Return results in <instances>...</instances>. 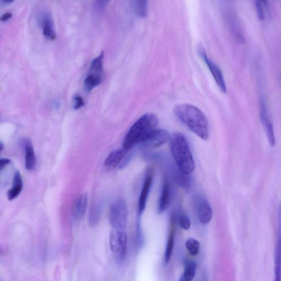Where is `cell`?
Masks as SVG:
<instances>
[{"mask_svg": "<svg viewBox=\"0 0 281 281\" xmlns=\"http://www.w3.org/2000/svg\"><path fill=\"white\" fill-rule=\"evenodd\" d=\"M174 112L193 133L203 140L207 139L209 135L208 122L200 109L189 104H180L175 107Z\"/></svg>", "mask_w": 281, "mask_h": 281, "instance_id": "6da1fadb", "label": "cell"}, {"mask_svg": "<svg viewBox=\"0 0 281 281\" xmlns=\"http://www.w3.org/2000/svg\"><path fill=\"white\" fill-rule=\"evenodd\" d=\"M158 123L156 115L149 113L142 115L130 129L123 141V149L131 150L138 144H141L150 132L155 130Z\"/></svg>", "mask_w": 281, "mask_h": 281, "instance_id": "7a4b0ae2", "label": "cell"}, {"mask_svg": "<svg viewBox=\"0 0 281 281\" xmlns=\"http://www.w3.org/2000/svg\"><path fill=\"white\" fill-rule=\"evenodd\" d=\"M170 149L177 167L187 175H190L195 168L188 145L182 133H172L170 138Z\"/></svg>", "mask_w": 281, "mask_h": 281, "instance_id": "3957f363", "label": "cell"}, {"mask_svg": "<svg viewBox=\"0 0 281 281\" xmlns=\"http://www.w3.org/2000/svg\"><path fill=\"white\" fill-rule=\"evenodd\" d=\"M128 207L123 199L116 201L111 207L110 222L115 230H124L128 221Z\"/></svg>", "mask_w": 281, "mask_h": 281, "instance_id": "277c9868", "label": "cell"}, {"mask_svg": "<svg viewBox=\"0 0 281 281\" xmlns=\"http://www.w3.org/2000/svg\"><path fill=\"white\" fill-rule=\"evenodd\" d=\"M110 248L121 261L126 258L128 249V238L123 230L113 229L111 233L110 239Z\"/></svg>", "mask_w": 281, "mask_h": 281, "instance_id": "5b68a950", "label": "cell"}, {"mask_svg": "<svg viewBox=\"0 0 281 281\" xmlns=\"http://www.w3.org/2000/svg\"><path fill=\"white\" fill-rule=\"evenodd\" d=\"M260 117L261 122L264 127L267 140L271 147L276 145V137L273 125L268 111L267 104L264 99L261 98L260 101Z\"/></svg>", "mask_w": 281, "mask_h": 281, "instance_id": "8992f818", "label": "cell"}, {"mask_svg": "<svg viewBox=\"0 0 281 281\" xmlns=\"http://www.w3.org/2000/svg\"><path fill=\"white\" fill-rule=\"evenodd\" d=\"M169 134L163 129H155L150 132L141 144L142 148L150 149L158 148L170 140Z\"/></svg>", "mask_w": 281, "mask_h": 281, "instance_id": "52a82bcc", "label": "cell"}, {"mask_svg": "<svg viewBox=\"0 0 281 281\" xmlns=\"http://www.w3.org/2000/svg\"><path fill=\"white\" fill-rule=\"evenodd\" d=\"M274 281H281V206L278 213V232L275 248Z\"/></svg>", "mask_w": 281, "mask_h": 281, "instance_id": "ba28073f", "label": "cell"}, {"mask_svg": "<svg viewBox=\"0 0 281 281\" xmlns=\"http://www.w3.org/2000/svg\"><path fill=\"white\" fill-rule=\"evenodd\" d=\"M199 54H200L201 57L204 60L207 67L209 68L211 74H212L220 90H221L223 93H226L227 92L226 83L225 81L221 69L219 68L217 64L213 61H211V60L207 57L205 51L203 48H202V47L199 49Z\"/></svg>", "mask_w": 281, "mask_h": 281, "instance_id": "9c48e42d", "label": "cell"}, {"mask_svg": "<svg viewBox=\"0 0 281 281\" xmlns=\"http://www.w3.org/2000/svg\"><path fill=\"white\" fill-rule=\"evenodd\" d=\"M196 206L199 220L203 224H208L213 217L212 209L208 201L204 198H198Z\"/></svg>", "mask_w": 281, "mask_h": 281, "instance_id": "30bf717a", "label": "cell"}, {"mask_svg": "<svg viewBox=\"0 0 281 281\" xmlns=\"http://www.w3.org/2000/svg\"><path fill=\"white\" fill-rule=\"evenodd\" d=\"M88 196L82 194L75 201L73 206V219L75 222H79L84 217L88 206Z\"/></svg>", "mask_w": 281, "mask_h": 281, "instance_id": "8fae6325", "label": "cell"}, {"mask_svg": "<svg viewBox=\"0 0 281 281\" xmlns=\"http://www.w3.org/2000/svg\"><path fill=\"white\" fill-rule=\"evenodd\" d=\"M152 181L153 176L152 175L149 174L147 175L143 187H142L141 190L139 201H138V217H141L145 209Z\"/></svg>", "mask_w": 281, "mask_h": 281, "instance_id": "7c38bea8", "label": "cell"}, {"mask_svg": "<svg viewBox=\"0 0 281 281\" xmlns=\"http://www.w3.org/2000/svg\"><path fill=\"white\" fill-rule=\"evenodd\" d=\"M25 153V166L26 169L31 171L36 166L37 159L32 142L28 139L23 142Z\"/></svg>", "mask_w": 281, "mask_h": 281, "instance_id": "4fadbf2b", "label": "cell"}, {"mask_svg": "<svg viewBox=\"0 0 281 281\" xmlns=\"http://www.w3.org/2000/svg\"><path fill=\"white\" fill-rule=\"evenodd\" d=\"M128 151L123 148L112 151L105 160V166L109 168H114L120 166Z\"/></svg>", "mask_w": 281, "mask_h": 281, "instance_id": "5bb4252c", "label": "cell"}, {"mask_svg": "<svg viewBox=\"0 0 281 281\" xmlns=\"http://www.w3.org/2000/svg\"><path fill=\"white\" fill-rule=\"evenodd\" d=\"M171 198V190L170 184L166 180L163 186L161 196L158 202V213H162L166 211L170 204Z\"/></svg>", "mask_w": 281, "mask_h": 281, "instance_id": "9a60e30c", "label": "cell"}, {"mask_svg": "<svg viewBox=\"0 0 281 281\" xmlns=\"http://www.w3.org/2000/svg\"><path fill=\"white\" fill-rule=\"evenodd\" d=\"M41 24L44 36L48 39L54 40L56 36L55 32L53 20L49 13H44L41 16Z\"/></svg>", "mask_w": 281, "mask_h": 281, "instance_id": "2e32d148", "label": "cell"}, {"mask_svg": "<svg viewBox=\"0 0 281 281\" xmlns=\"http://www.w3.org/2000/svg\"><path fill=\"white\" fill-rule=\"evenodd\" d=\"M23 187V179L21 178L20 173L17 171L14 175V180H13V185L12 188L8 190L7 192V198L9 201L14 200L18 197Z\"/></svg>", "mask_w": 281, "mask_h": 281, "instance_id": "e0dca14e", "label": "cell"}, {"mask_svg": "<svg viewBox=\"0 0 281 281\" xmlns=\"http://www.w3.org/2000/svg\"><path fill=\"white\" fill-rule=\"evenodd\" d=\"M175 218L173 217L171 218L172 228L170 233L169 237L168 240L166 252L164 253V262L165 265H167L170 262L172 256L173 248L174 245V237H175Z\"/></svg>", "mask_w": 281, "mask_h": 281, "instance_id": "ac0fdd59", "label": "cell"}, {"mask_svg": "<svg viewBox=\"0 0 281 281\" xmlns=\"http://www.w3.org/2000/svg\"><path fill=\"white\" fill-rule=\"evenodd\" d=\"M173 175L176 181L181 187L185 189H189L191 188L192 186V181L190 179L189 175L185 174L181 171L179 169L174 168L172 169Z\"/></svg>", "mask_w": 281, "mask_h": 281, "instance_id": "d6986e66", "label": "cell"}, {"mask_svg": "<svg viewBox=\"0 0 281 281\" xmlns=\"http://www.w3.org/2000/svg\"><path fill=\"white\" fill-rule=\"evenodd\" d=\"M102 206L100 203H97L93 205L91 208L89 214V224L92 227H96L100 222L102 214Z\"/></svg>", "mask_w": 281, "mask_h": 281, "instance_id": "ffe728a7", "label": "cell"}, {"mask_svg": "<svg viewBox=\"0 0 281 281\" xmlns=\"http://www.w3.org/2000/svg\"><path fill=\"white\" fill-rule=\"evenodd\" d=\"M103 52L97 57L92 60L90 68V74L101 76L103 73Z\"/></svg>", "mask_w": 281, "mask_h": 281, "instance_id": "44dd1931", "label": "cell"}, {"mask_svg": "<svg viewBox=\"0 0 281 281\" xmlns=\"http://www.w3.org/2000/svg\"><path fill=\"white\" fill-rule=\"evenodd\" d=\"M101 76L89 74L84 80V87L88 92H91L101 82Z\"/></svg>", "mask_w": 281, "mask_h": 281, "instance_id": "7402d4cb", "label": "cell"}, {"mask_svg": "<svg viewBox=\"0 0 281 281\" xmlns=\"http://www.w3.org/2000/svg\"><path fill=\"white\" fill-rule=\"evenodd\" d=\"M196 272V263L193 262H187L186 263L184 274L182 276L187 281H192Z\"/></svg>", "mask_w": 281, "mask_h": 281, "instance_id": "603a6c76", "label": "cell"}, {"mask_svg": "<svg viewBox=\"0 0 281 281\" xmlns=\"http://www.w3.org/2000/svg\"><path fill=\"white\" fill-rule=\"evenodd\" d=\"M186 248L188 253L192 256H197L200 249V244L196 239L189 238L185 242Z\"/></svg>", "mask_w": 281, "mask_h": 281, "instance_id": "cb8c5ba5", "label": "cell"}, {"mask_svg": "<svg viewBox=\"0 0 281 281\" xmlns=\"http://www.w3.org/2000/svg\"><path fill=\"white\" fill-rule=\"evenodd\" d=\"M254 6L256 7V10L258 18L259 20L263 21L265 20L266 12L269 4L267 1H255Z\"/></svg>", "mask_w": 281, "mask_h": 281, "instance_id": "d4e9b609", "label": "cell"}, {"mask_svg": "<svg viewBox=\"0 0 281 281\" xmlns=\"http://www.w3.org/2000/svg\"><path fill=\"white\" fill-rule=\"evenodd\" d=\"M134 3H135L134 6H135L136 14L141 18L146 17L148 14V2L141 0V1H135Z\"/></svg>", "mask_w": 281, "mask_h": 281, "instance_id": "484cf974", "label": "cell"}, {"mask_svg": "<svg viewBox=\"0 0 281 281\" xmlns=\"http://www.w3.org/2000/svg\"><path fill=\"white\" fill-rule=\"evenodd\" d=\"M178 221L180 226L185 230H188L191 227V222L185 214L181 213L178 216Z\"/></svg>", "mask_w": 281, "mask_h": 281, "instance_id": "4316f807", "label": "cell"}, {"mask_svg": "<svg viewBox=\"0 0 281 281\" xmlns=\"http://www.w3.org/2000/svg\"><path fill=\"white\" fill-rule=\"evenodd\" d=\"M75 105L74 106L75 110H79L85 105L83 98L79 95H76L75 97Z\"/></svg>", "mask_w": 281, "mask_h": 281, "instance_id": "83f0119b", "label": "cell"}, {"mask_svg": "<svg viewBox=\"0 0 281 281\" xmlns=\"http://www.w3.org/2000/svg\"><path fill=\"white\" fill-rule=\"evenodd\" d=\"M11 162L9 159L7 158H2L0 160V169L1 170H3V168H5L8 164Z\"/></svg>", "mask_w": 281, "mask_h": 281, "instance_id": "f1b7e54d", "label": "cell"}, {"mask_svg": "<svg viewBox=\"0 0 281 281\" xmlns=\"http://www.w3.org/2000/svg\"><path fill=\"white\" fill-rule=\"evenodd\" d=\"M12 16V13L11 12H6L5 13V14H3L1 17V19H0V20H1V21H5L7 20L8 19H9L11 18Z\"/></svg>", "mask_w": 281, "mask_h": 281, "instance_id": "f546056e", "label": "cell"}, {"mask_svg": "<svg viewBox=\"0 0 281 281\" xmlns=\"http://www.w3.org/2000/svg\"><path fill=\"white\" fill-rule=\"evenodd\" d=\"M197 281H207V279L205 275H202Z\"/></svg>", "mask_w": 281, "mask_h": 281, "instance_id": "4dcf8cb0", "label": "cell"}, {"mask_svg": "<svg viewBox=\"0 0 281 281\" xmlns=\"http://www.w3.org/2000/svg\"><path fill=\"white\" fill-rule=\"evenodd\" d=\"M13 1H10V0H6V1H1V2L5 4H10Z\"/></svg>", "mask_w": 281, "mask_h": 281, "instance_id": "1f68e13d", "label": "cell"}, {"mask_svg": "<svg viewBox=\"0 0 281 281\" xmlns=\"http://www.w3.org/2000/svg\"><path fill=\"white\" fill-rule=\"evenodd\" d=\"M3 149V145L2 143V142H1V144H0V151H2Z\"/></svg>", "mask_w": 281, "mask_h": 281, "instance_id": "d6a6232c", "label": "cell"}, {"mask_svg": "<svg viewBox=\"0 0 281 281\" xmlns=\"http://www.w3.org/2000/svg\"><path fill=\"white\" fill-rule=\"evenodd\" d=\"M179 281H186V280L183 278V277L182 276H181V278H180V279Z\"/></svg>", "mask_w": 281, "mask_h": 281, "instance_id": "836d02e7", "label": "cell"}]
</instances>
